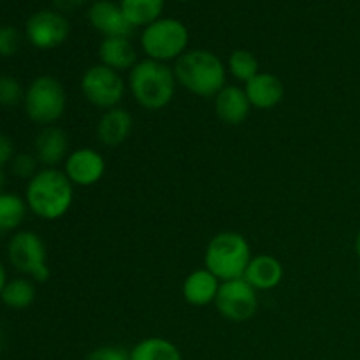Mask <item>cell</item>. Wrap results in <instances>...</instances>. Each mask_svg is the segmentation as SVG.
I'll return each instance as SVG.
<instances>
[{"instance_id": "16", "label": "cell", "mask_w": 360, "mask_h": 360, "mask_svg": "<svg viewBox=\"0 0 360 360\" xmlns=\"http://www.w3.org/2000/svg\"><path fill=\"white\" fill-rule=\"evenodd\" d=\"M220 285L221 281L211 271H207L206 267L195 269L183 280V299L190 306H195V308H204V306L214 304L218 290H220Z\"/></svg>"}, {"instance_id": "13", "label": "cell", "mask_w": 360, "mask_h": 360, "mask_svg": "<svg viewBox=\"0 0 360 360\" xmlns=\"http://www.w3.org/2000/svg\"><path fill=\"white\" fill-rule=\"evenodd\" d=\"M70 153L69 136L56 125L42 127L34 143V155L44 167H58Z\"/></svg>"}, {"instance_id": "27", "label": "cell", "mask_w": 360, "mask_h": 360, "mask_svg": "<svg viewBox=\"0 0 360 360\" xmlns=\"http://www.w3.org/2000/svg\"><path fill=\"white\" fill-rule=\"evenodd\" d=\"M21 46V34L14 27H0V56L16 55Z\"/></svg>"}, {"instance_id": "4", "label": "cell", "mask_w": 360, "mask_h": 360, "mask_svg": "<svg viewBox=\"0 0 360 360\" xmlns=\"http://www.w3.org/2000/svg\"><path fill=\"white\" fill-rule=\"evenodd\" d=\"M253 259L248 239L234 231L218 232L207 243L204 253V267L220 281L243 278L250 260Z\"/></svg>"}, {"instance_id": "20", "label": "cell", "mask_w": 360, "mask_h": 360, "mask_svg": "<svg viewBox=\"0 0 360 360\" xmlns=\"http://www.w3.org/2000/svg\"><path fill=\"white\" fill-rule=\"evenodd\" d=\"M130 360H183L181 350L165 338H146L134 345Z\"/></svg>"}, {"instance_id": "12", "label": "cell", "mask_w": 360, "mask_h": 360, "mask_svg": "<svg viewBox=\"0 0 360 360\" xmlns=\"http://www.w3.org/2000/svg\"><path fill=\"white\" fill-rule=\"evenodd\" d=\"M88 21L98 34L105 37H130L134 27L123 14L120 4L111 0H97L88 9Z\"/></svg>"}, {"instance_id": "26", "label": "cell", "mask_w": 360, "mask_h": 360, "mask_svg": "<svg viewBox=\"0 0 360 360\" xmlns=\"http://www.w3.org/2000/svg\"><path fill=\"white\" fill-rule=\"evenodd\" d=\"M39 160L35 155L32 153H18L14 155V158L11 160V171L16 178L27 179L30 181L35 174H37L41 169H39Z\"/></svg>"}, {"instance_id": "11", "label": "cell", "mask_w": 360, "mask_h": 360, "mask_svg": "<svg viewBox=\"0 0 360 360\" xmlns=\"http://www.w3.org/2000/svg\"><path fill=\"white\" fill-rule=\"evenodd\" d=\"M63 172L74 186H94L104 178L105 160L94 148H77L63 162Z\"/></svg>"}, {"instance_id": "34", "label": "cell", "mask_w": 360, "mask_h": 360, "mask_svg": "<svg viewBox=\"0 0 360 360\" xmlns=\"http://www.w3.org/2000/svg\"><path fill=\"white\" fill-rule=\"evenodd\" d=\"M179 2H188V0H179Z\"/></svg>"}, {"instance_id": "22", "label": "cell", "mask_w": 360, "mask_h": 360, "mask_svg": "<svg viewBox=\"0 0 360 360\" xmlns=\"http://www.w3.org/2000/svg\"><path fill=\"white\" fill-rule=\"evenodd\" d=\"M35 285L30 278H14L9 280L0 294V301L11 309H27L34 304L35 301Z\"/></svg>"}, {"instance_id": "23", "label": "cell", "mask_w": 360, "mask_h": 360, "mask_svg": "<svg viewBox=\"0 0 360 360\" xmlns=\"http://www.w3.org/2000/svg\"><path fill=\"white\" fill-rule=\"evenodd\" d=\"M27 200L13 192H0V231H16L27 217Z\"/></svg>"}, {"instance_id": "21", "label": "cell", "mask_w": 360, "mask_h": 360, "mask_svg": "<svg viewBox=\"0 0 360 360\" xmlns=\"http://www.w3.org/2000/svg\"><path fill=\"white\" fill-rule=\"evenodd\" d=\"M164 4L165 0H120V7L134 28L148 27L162 18Z\"/></svg>"}, {"instance_id": "6", "label": "cell", "mask_w": 360, "mask_h": 360, "mask_svg": "<svg viewBox=\"0 0 360 360\" xmlns=\"http://www.w3.org/2000/svg\"><path fill=\"white\" fill-rule=\"evenodd\" d=\"M25 112L34 123L55 125L67 109V94L55 76H37L25 90Z\"/></svg>"}, {"instance_id": "17", "label": "cell", "mask_w": 360, "mask_h": 360, "mask_svg": "<svg viewBox=\"0 0 360 360\" xmlns=\"http://www.w3.org/2000/svg\"><path fill=\"white\" fill-rule=\"evenodd\" d=\"M132 129V115L123 108H112L109 111H104V115L101 116L95 134H97L98 143L108 148H116L129 139Z\"/></svg>"}, {"instance_id": "15", "label": "cell", "mask_w": 360, "mask_h": 360, "mask_svg": "<svg viewBox=\"0 0 360 360\" xmlns=\"http://www.w3.org/2000/svg\"><path fill=\"white\" fill-rule=\"evenodd\" d=\"M245 94L253 109L269 111L280 105L285 97V86L276 74L259 72L245 84Z\"/></svg>"}, {"instance_id": "24", "label": "cell", "mask_w": 360, "mask_h": 360, "mask_svg": "<svg viewBox=\"0 0 360 360\" xmlns=\"http://www.w3.org/2000/svg\"><path fill=\"white\" fill-rule=\"evenodd\" d=\"M227 74H231L238 83L246 84L260 72L259 60L248 49H234L227 60Z\"/></svg>"}, {"instance_id": "32", "label": "cell", "mask_w": 360, "mask_h": 360, "mask_svg": "<svg viewBox=\"0 0 360 360\" xmlns=\"http://www.w3.org/2000/svg\"><path fill=\"white\" fill-rule=\"evenodd\" d=\"M355 253H357V257L360 260V232L357 234V238H355Z\"/></svg>"}, {"instance_id": "29", "label": "cell", "mask_w": 360, "mask_h": 360, "mask_svg": "<svg viewBox=\"0 0 360 360\" xmlns=\"http://www.w3.org/2000/svg\"><path fill=\"white\" fill-rule=\"evenodd\" d=\"M13 158H14L13 141H11V137L6 136V134H0V167L6 164H11Z\"/></svg>"}, {"instance_id": "35", "label": "cell", "mask_w": 360, "mask_h": 360, "mask_svg": "<svg viewBox=\"0 0 360 360\" xmlns=\"http://www.w3.org/2000/svg\"><path fill=\"white\" fill-rule=\"evenodd\" d=\"M0 343H2V338H0Z\"/></svg>"}, {"instance_id": "9", "label": "cell", "mask_w": 360, "mask_h": 360, "mask_svg": "<svg viewBox=\"0 0 360 360\" xmlns=\"http://www.w3.org/2000/svg\"><path fill=\"white\" fill-rule=\"evenodd\" d=\"M214 306H217L218 313L225 320L243 323L248 322L257 313V308H259V295H257L255 288L245 278L221 281Z\"/></svg>"}, {"instance_id": "18", "label": "cell", "mask_w": 360, "mask_h": 360, "mask_svg": "<svg viewBox=\"0 0 360 360\" xmlns=\"http://www.w3.org/2000/svg\"><path fill=\"white\" fill-rule=\"evenodd\" d=\"M98 58L102 65L116 72H130L139 62L136 46L129 37H105L98 46Z\"/></svg>"}, {"instance_id": "3", "label": "cell", "mask_w": 360, "mask_h": 360, "mask_svg": "<svg viewBox=\"0 0 360 360\" xmlns=\"http://www.w3.org/2000/svg\"><path fill=\"white\" fill-rule=\"evenodd\" d=\"M178 84L195 97L210 98L227 84V65L207 49H188L174 62Z\"/></svg>"}, {"instance_id": "25", "label": "cell", "mask_w": 360, "mask_h": 360, "mask_svg": "<svg viewBox=\"0 0 360 360\" xmlns=\"http://www.w3.org/2000/svg\"><path fill=\"white\" fill-rule=\"evenodd\" d=\"M23 98L25 90L20 81L14 76L2 74L0 76V105L13 108V105H18L20 102H23Z\"/></svg>"}, {"instance_id": "8", "label": "cell", "mask_w": 360, "mask_h": 360, "mask_svg": "<svg viewBox=\"0 0 360 360\" xmlns=\"http://www.w3.org/2000/svg\"><path fill=\"white\" fill-rule=\"evenodd\" d=\"M129 90L125 77L122 72L109 69V67L97 63L84 70L81 76V91L83 97L94 108L109 111L112 108H120L125 91Z\"/></svg>"}, {"instance_id": "31", "label": "cell", "mask_w": 360, "mask_h": 360, "mask_svg": "<svg viewBox=\"0 0 360 360\" xmlns=\"http://www.w3.org/2000/svg\"><path fill=\"white\" fill-rule=\"evenodd\" d=\"M7 273H6V267H4V264H2V260H0V294H2V290H4V287H6V283H7Z\"/></svg>"}, {"instance_id": "1", "label": "cell", "mask_w": 360, "mask_h": 360, "mask_svg": "<svg viewBox=\"0 0 360 360\" xmlns=\"http://www.w3.org/2000/svg\"><path fill=\"white\" fill-rule=\"evenodd\" d=\"M27 206L42 220H60L69 213L74 202V185L65 172L56 167H42L25 190Z\"/></svg>"}, {"instance_id": "5", "label": "cell", "mask_w": 360, "mask_h": 360, "mask_svg": "<svg viewBox=\"0 0 360 360\" xmlns=\"http://www.w3.org/2000/svg\"><path fill=\"white\" fill-rule=\"evenodd\" d=\"M190 34L185 23L174 18H158L151 25L143 28L141 49L146 58L157 62H176L188 51Z\"/></svg>"}, {"instance_id": "14", "label": "cell", "mask_w": 360, "mask_h": 360, "mask_svg": "<svg viewBox=\"0 0 360 360\" xmlns=\"http://www.w3.org/2000/svg\"><path fill=\"white\" fill-rule=\"evenodd\" d=\"M214 112L218 120L227 125H241L246 122L252 111L245 88L238 84H225L217 95H214Z\"/></svg>"}, {"instance_id": "7", "label": "cell", "mask_w": 360, "mask_h": 360, "mask_svg": "<svg viewBox=\"0 0 360 360\" xmlns=\"http://www.w3.org/2000/svg\"><path fill=\"white\" fill-rule=\"evenodd\" d=\"M7 257L11 266L21 274L30 278L34 283H44L49 280L48 253L41 236L34 231H20L9 239Z\"/></svg>"}, {"instance_id": "10", "label": "cell", "mask_w": 360, "mask_h": 360, "mask_svg": "<svg viewBox=\"0 0 360 360\" xmlns=\"http://www.w3.org/2000/svg\"><path fill=\"white\" fill-rule=\"evenodd\" d=\"M69 21L58 11H37L27 21L28 42L37 49H55L69 37Z\"/></svg>"}, {"instance_id": "28", "label": "cell", "mask_w": 360, "mask_h": 360, "mask_svg": "<svg viewBox=\"0 0 360 360\" xmlns=\"http://www.w3.org/2000/svg\"><path fill=\"white\" fill-rule=\"evenodd\" d=\"M84 360H130V350L116 345H104L91 350Z\"/></svg>"}, {"instance_id": "2", "label": "cell", "mask_w": 360, "mask_h": 360, "mask_svg": "<svg viewBox=\"0 0 360 360\" xmlns=\"http://www.w3.org/2000/svg\"><path fill=\"white\" fill-rule=\"evenodd\" d=\"M127 86L134 101L146 111L167 108L176 95V74L169 63L157 60H139L127 77Z\"/></svg>"}, {"instance_id": "33", "label": "cell", "mask_w": 360, "mask_h": 360, "mask_svg": "<svg viewBox=\"0 0 360 360\" xmlns=\"http://www.w3.org/2000/svg\"><path fill=\"white\" fill-rule=\"evenodd\" d=\"M2 185H4V171L2 167H0V188H2Z\"/></svg>"}, {"instance_id": "30", "label": "cell", "mask_w": 360, "mask_h": 360, "mask_svg": "<svg viewBox=\"0 0 360 360\" xmlns=\"http://www.w3.org/2000/svg\"><path fill=\"white\" fill-rule=\"evenodd\" d=\"M53 2L60 11H76L81 6H84L88 0H53Z\"/></svg>"}, {"instance_id": "19", "label": "cell", "mask_w": 360, "mask_h": 360, "mask_svg": "<svg viewBox=\"0 0 360 360\" xmlns=\"http://www.w3.org/2000/svg\"><path fill=\"white\" fill-rule=\"evenodd\" d=\"M246 281L257 292H267L276 288L283 280V266L273 255H255L250 260L245 273Z\"/></svg>"}]
</instances>
